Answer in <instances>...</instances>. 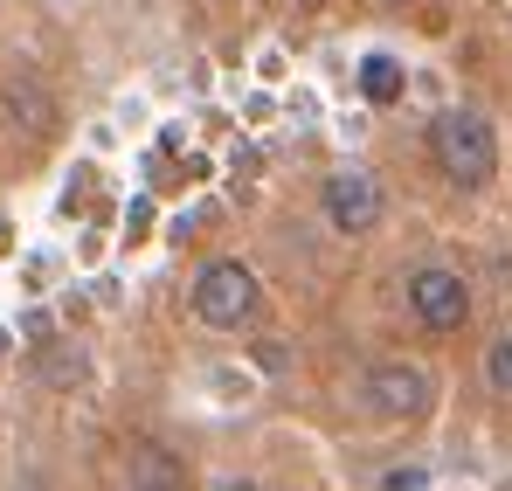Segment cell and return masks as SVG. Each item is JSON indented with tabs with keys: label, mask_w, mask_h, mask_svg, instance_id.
<instances>
[{
	"label": "cell",
	"mask_w": 512,
	"mask_h": 491,
	"mask_svg": "<svg viewBox=\"0 0 512 491\" xmlns=\"http://www.w3.org/2000/svg\"><path fill=\"white\" fill-rule=\"evenodd\" d=\"M429 160L443 166L450 187H492V173H499V132H492V118H478V111H436Z\"/></svg>",
	"instance_id": "cell-1"
},
{
	"label": "cell",
	"mask_w": 512,
	"mask_h": 491,
	"mask_svg": "<svg viewBox=\"0 0 512 491\" xmlns=\"http://www.w3.org/2000/svg\"><path fill=\"white\" fill-rule=\"evenodd\" d=\"M360 402L381 415V422H416L436 409V381H429L416 360H374L367 381H360Z\"/></svg>",
	"instance_id": "cell-3"
},
{
	"label": "cell",
	"mask_w": 512,
	"mask_h": 491,
	"mask_svg": "<svg viewBox=\"0 0 512 491\" xmlns=\"http://www.w3.org/2000/svg\"><path fill=\"white\" fill-rule=\"evenodd\" d=\"M180 478H187V464L173 457L167 443H139L132 464H125V485L132 491H180Z\"/></svg>",
	"instance_id": "cell-6"
},
{
	"label": "cell",
	"mask_w": 512,
	"mask_h": 491,
	"mask_svg": "<svg viewBox=\"0 0 512 491\" xmlns=\"http://www.w3.org/2000/svg\"><path fill=\"white\" fill-rule=\"evenodd\" d=\"M187 305H194V319H201V326L236 332V326H250L256 312H263V284H256L250 263H236V256H215V263H201V277H194Z\"/></svg>",
	"instance_id": "cell-2"
},
{
	"label": "cell",
	"mask_w": 512,
	"mask_h": 491,
	"mask_svg": "<svg viewBox=\"0 0 512 491\" xmlns=\"http://www.w3.org/2000/svg\"><path fill=\"white\" fill-rule=\"evenodd\" d=\"M0 111H7V118H14V132H28V139H35V132H49V97H42L28 77H7V83H0Z\"/></svg>",
	"instance_id": "cell-7"
},
{
	"label": "cell",
	"mask_w": 512,
	"mask_h": 491,
	"mask_svg": "<svg viewBox=\"0 0 512 491\" xmlns=\"http://www.w3.org/2000/svg\"><path fill=\"white\" fill-rule=\"evenodd\" d=\"M485 381H492V395H512V332L485 346Z\"/></svg>",
	"instance_id": "cell-9"
},
{
	"label": "cell",
	"mask_w": 512,
	"mask_h": 491,
	"mask_svg": "<svg viewBox=\"0 0 512 491\" xmlns=\"http://www.w3.org/2000/svg\"><path fill=\"white\" fill-rule=\"evenodd\" d=\"M326 222H333L340 236L381 229V187H374V173H333V180H326Z\"/></svg>",
	"instance_id": "cell-5"
},
{
	"label": "cell",
	"mask_w": 512,
	"mask_h": 491,
	"mask_svg": "<svg viewBox=\"0 0 512 491\" xmlns=\"http://www.w3.org/2000/svg\"><path fill=\"white\" fill-rule=\"evenodd\" d=\"M360 90H367V104H402V90H409V77H402V63L395 56H367L360 63Z\"/></svg>",
	"instance_id": "cell-8"
},
{
	"label": "cell",
	"mask_w": 512,
	"mask_h": 491,
	"mask_svg": "<svg viewBox=\"0 0 512 491\" xmlns=\"http://www.w3.org/2000/svg\"><path fill=\"white\" fill-rule=\"evenodd\" d=\"M381 491H429V471H416V464H409V471H388Z\"/></svg>",
	"instance_id": "cell-10"
},
{
	"label": "cell",
	"mask_w": 512,
	"mask_h": 491,
	"mask_svg": "<svg viewBox=\"0 0 512 491\" xmlns=\"http://www.w3.org/2000/svg\"><path fill=\"white\" fill-rule=\"evenodd\" d=\"M402 298H409V312H416L423 332H464V319H471V284H464L457 270H443V263L409 270Z\"/></svg>",
	"instance_id": "cell-4"
}]
</instances>
